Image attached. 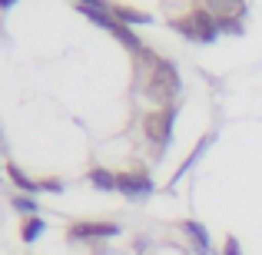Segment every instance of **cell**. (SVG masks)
<instances>
[{
	"mask_svg": "<svg viewBox=\"0 0 262 255\" xmlns=\"http://www.w3.org/2000/svg\"><path fill=\"white\" fill-rule=\"evenodd\" d=\"M136 57L149 63L146 96H149L153 103H160V106H173V100L179 96V86H183V83H179L176 66L169 63V60H163V57H156V53H149V50H140Z\"/></svg>",
	"mask_w": 262,
	"mask_h": 255,
	"instance_id": "1",
	"label": "cell"
},
{
	"mask_svg": "<svg viewBox=\"0 0 262 255\" xmlns=\"http://www.w3.org/2000/svg\"><path fill=\"white\" fill-rule=\"evenodd\" d=\"M173 30L183 33L186 40H196V43H212V40L219 37L216 17H212L209 10H196V13H186V17H176Z\"/></svg>",
	"mask_w": 262,
	"mask_h": 255,
	"instance_id": "2",
	"label": "cell"
},
{
	"mask_svg": "<svg viewBox=\"0 0 262 255\" xmlns=\"http://www.w3.org/2000/svg\"><path fill=\"white\" fill-rule=\"evenodd\" d=\"M173 123H176V103L173 106H156L153 113L143 120V129H146V140L153 143L156 156L163 153V149L169 146V140H173Z\"/></svg>",
	"mask_w": 262,
	"mask_h": 255,
	"instance_id": "3",
	"label": "cell"
},
{
	"mask_svg": "<svg viewBox=\"0 0 262 255\" xmlns=\"http://www.w3.org/2000/svg\"><path fill=\"white\" fill-rule=\"evenodd\" d=\"M153 179H149V172L143 169H126V172H116V192L126 199H146L153 196Z\"/></svg>",
	"mask_w": 262,
	"mask_h": 255,
	"instance_id": "4",
	"label": "cell"
},
{
	"mask_svg": "<svg viewBox=\"0 0 262 255\" xmlns=\"http://www.w3.org/2000/svg\"><path fill=\"white\" fill-rule=\"evenodd\" d=\"M113 236H120L116 222H73L67 229L70 242H100V239H113Z\"/></svg>",
	"mask_w": 262,
	"mask_h": 255,
	"instance_id": "5",
	"label": "cell"
},
{
	"mask_svg": "<svg viewBox=\"0 0 262 255\" xmlns=\"http://www.w3.org/2000/svg\"><path fill=\"white\" fill-rule=\"evenodd\" d=\"M183 232L192 239V245H196L199 255H216V252H212V242H209V232H206V225H199L196 219H186V222H183Z\"/></svg>",
	"mask_w": 262,
	"mask_h": 255,
	"instance_id": "6",
	"label": "cell"
},
{
	"mask_svg": "<svg viewBox=\"0 0 262 255\" xmlns=\"http://www.w3.org/2000/svg\"><path fill=\"white\" fill-rule=\"evenodd\" d=\"M7 176H10V182L17 186L24 196H37V192H40V179H30L20 166H13V163H7Z\"/></svg>",
	"mask_w": 262,
	"mask_h": 255,
	"instance_id": "7",
	"label": "cell"
},
{
	"mask_svg": "<svg viewBox=\"0 0 262 255\" xmlns=\"http://www.w3.org/2000/svg\"><path fill=\"white\" fill-rule=\"evenodd\" d=\"M90 186L93 189H100V192H116V172L113 169H103V166H96V169H90Z\"/></svg>",
	"mask_w": 262,
	"mask_h": 255,
	"instance_id": "8",
	"label": "cell"
},
{
	"mask_svg": "<svg viewBox=\"0 0 262 255\" xmlns=\"http://www.w3.org/2000/svg\"><path fill=\"white\" fill-rule=\"evenodd\" d=\"M43 232H47V222H43L40 216H27V219H24V225H20V239H24L27 245L37 242V239L43 236Z\"/></svg>",
	"mask_w": 262,
	"mask_h": 255,
	"instance_id": "9",
	"label": "cell"
},
{
	"mask_svg": "<svg viewBox=\"0 0 262 255\" xmlns=\"http://www.w3.org/2000/svg\"><path fill=\"white\" fill-rule=\"evenodd\" d=\"M110 13H113L120 24H126V27H136V24H149V13H143V10H133V7H110Z\"/></svg>",
	"mask_w": 262,
	"mask_h": 255,
	"instance_id": "10",
	"label": "cell"
},
{
	"mask_svg": "<svg viewBox=\"0 0 262 255\" xmlns=\"http://www.w3.org/2000/svg\"><path fill=\"white\" fill-rule=\"evenodd\" d=\"M13 209L27 219V216H37L40 205H37V199H33V196H24V192H20V196H13Z\"/></svg>",
	"mask_w": 262,
	"mask_h": 255,
	"instance_id": "11",
	"label": "cell"
},
{
	"mask_svg": "<svg viewBox=\"0 0 262 255\" xmlns=\"http://www.w3.org/2000/svg\"><path fill=\"white\" fill-rule=\"evenodd\" d=\"M206 146H209V136H206V140L199 143L196 149H192V156H189V159H186L183 166H179V172H176V176H173V182H179V179H183V172H186V169H192V166H196V159H199V156L206 153Z\"/></svg>",
	"mask_w": 262,
	"mask_h": 255,
	"instance_id": "12",
	"label": "cell"
},
{
	"mask_svg": "<svg viewBox=\"0 0 262 255\" xmlns=\"http://www.w3.org/2000/svg\"><path fill=\"white\" fill-rule=\"evenodd\" d=\"M216 27H219V30H226V33H243V24H239V17H219Z\"/></svg>",
	"mask_w": 262,
	"mask_h": 255,
	"instance_id": "13",
	"label": "cell"
},
{
	"mask_svg": "<svg viewBox=\"0 0 262 255\" xmlns=\"http://www.w3.org/2000/svg\"><path fill=\"white\" fill-rule=\"evenodd\" d=\"M40 192H63L60 179H40Z\"/></svg>",
	"mask_w": 262,
	"mask_h": 255,
	"instance_id": "14",
	"label": "cell"
},
{
	"mask_svg": "<svg viewBox=\"0 0 262 255\" xmlns=\"http://www.w3.org/2000/svg\"><path fill=\"white\" fill-rule=\"evenodd\" d=\"M223 255H243V245L229 236V239H226V245H223Z\"/></svg>",
	"mask_w": 262,
	"mask_h": 255,
	"instance_id": "15",
	"label": "cell"
},
{
	"mask_svg": "<svg viewBox=\"0 0 262 255\" xmlns=\"http://www.w3.org/2000/svg\"><path fill=\"white\" fill-rule=\"evenodd\" d=\"M17 0H0V10H7V7H13Z\"/></svg>",
	"mask_w": 262,
	"mask_h": 255,
	"instance_id": "16",
	"label": "cell"
}]
</instances>
